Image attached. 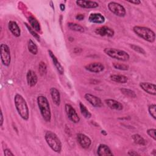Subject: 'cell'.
<instances>
[{
  "mask_svg": "<svg viewBox=\"0 0 156 156\" xmlns=\"http://www.w3.org/2000/svg\"><path fill=\"white\" fill-rule=\"evenodd\" d=\"M14 103L16 111L20 117L25 121L28 120L29 118V110L24 98L21 94L17 93L14 96Z\"/></svg>",
  "mask_w": 156,
  "mask_h": 156,
  "instance_id": "obj_1",
  "label": "cell"
},
{
  "mask_svg": "<svg viewBox=\"0 0 156 156\" xmlns=\"http://www.w3.org/2000/svg\"><path fill=\"white\" fill-rule=\"evenodd\" d=\"M37 102L43 118L45 121L50 122L51 120V111L48 99L44 96L40 95L37 97Z\"/></svg>",
  "mask_w": 156,
  "mask_h": 156,
  "instance_id": "obj_2",
  "label": "cell"
},
{
  "mask_svg": "<svg viewBox=\"0 0 156 156\" xmlns=\"http://www.w3.org/2000/svg\"><path fill=\"white\" fill-rule=\"evenodd\" d=\"M132 30L136 35L147 42L154 43L155 40V33L147 27L135 26Z\"/></svg>",
  "mask_w": 156,
  "mask_h": 156,
  "instance_id": "obj_3",
  "label": "cell"
},
{
  "mask_svg": "<svg viewBox=\"0 0 156 156\" xmlns=\"http://www.w3.org/2000/svg\"><path fill=\"white\" fill-rule=\"evenodd\" d=\"M44 139L49 147L55 152L60 153L62 151V144L57 135L52 131H47L44 135Z\"/></svg>",
  "mask_w": 156,
  "mask_h": 156,
  "instance_id": "obj_4",
  "label": "cell"
},
{
  "mask_svg": "<svg viewBox=\"0 0 156 156\" xmlns=\"http://www.w3.org/2000/svg\"><path fill=\"white\" fill-rule=\"evenodd\" d=\"M104 52L110 57L119 61L126 62L130 58V55L127 52L119 49L106 48L104 49Z\"/></svg>",
  "mask_w": 156,
  "mask_h": 156,
  "instance_id": "obj_5",
  "label": "cell"
},
{
  "mask_svg": "<svg viewBox=\"0 0 156 156\" xmlns=\"http://www.w3.org/2000/svg\"><path fill=\"white\" fill-rule=\"evenodd\" d=\"M108 10L114 15L119 17H124L126 15V9L121 4L111 1L107 5Z\"/></svg>",
  "mask_w": 156,
  "mask_h": 156,
  "instance_id": "obj_6",
  "label": "cell"
},
{
  "mask_svg": "<svg viewBox=\"0 0 156 156\" xmlns=\"http://www.w3.org/2000/svg\"><path fill=\"white\" fill-rule=\"evenodd\" d=\"M1 60L5 66H9L11 62V55L9 47L4 43L1 44Z\"/></svg>",
  "mask_w": 156,
  "mask_h": 156,
  "instance_id": "obj_7",
  "label": "cell"
},
{
  "mask_svg": "<svg viewBox=\"0 0 156 156\" xmlns=\"http://www.w3.org/2000/svg\"><path fill=\"white\" fill-rule=\"evenodd\" d=\"M65 110L67 116L72 122L74 123H77L80 121V117L71 105L66 104L65 105Z\"/></svg>",
  "mask_w": 156,
  "mask_h": 156,
  "instance_id": "obj_8",
  "label": "cell"
},
{
  "mask_svg": "<svg viewBox=\"0 0 156 156\" xmlns=\"http://www.w3.org/2000/svg\"><path fill=\"white\" fill-rule=\"evenodd\" d=\"M76 139L80 146L83 149H88L91 144V139L86 135L79 133L76 135Z\"/></svg>",
  "mask_w": 156,
  "mask_h": 156,
  "instance_id": "obj_9",
  "label": "cell"
},
{
  "mask_svg": "<svg viewBox=\"0 0 156 156\" xmlns=\"http://www.w3.org/2000/svg\"><path fill=\"white\" fill-rule=\"evenodd\" d=\"M95 33L101 37H112L115 34V31L113 29L107 26H103L99 27L95 29Z\"/></svg>",
  "mask_w": 156,
  "mask_h": 156,
  "instance_id": "obj_10",
  "label": "cell"
},
{
  "mask_svg": "<svg viewBox=\"0 0 156 156\" xmlns=\"http://www.w3.org/2000/svg\"><path fill=\"white\" fill-rule=\"evenodd\" d=\"M84 98L87 101L94 107H101L103 105L101 99L96 96L87 93L85 94Z\"/></svg>",
  "mask_w": 156,
  "mask_h": 156,
  "instance_id": "obj_11",
  "label": "cell"
},
{
  "mask_svg": "<svg viewBox=\"0 0 156 156\" xmlns=\"http://www.w3.org/2000/svg\"><path fill=\"white\" fill-rule=\"evenodd\" d=\"M104 65L101 62L90 63L85 66V69L86 70L94 73H98L102 72V71H104Z\"/></svg>",
  "mask_w": 156,
  "mask_h": 156,
  "instance_id": "obj_12",
  "label": "cell"
},
{
  "mask_svg": "<svg viewBox=\"0 0 156 156\" xmlns=\"http://www.w3.org/2000/svg\"><path fill=\"white\" fill-rule=\"evenodd\" d=\"M140 88L144 90L146 93L155 96L156 95V85L154 83L151 82H142L139 84Z\"/></svg>",
  "mask_w": 156,
  "mask_h": 156,
  "instance_id": "obj_13",
  "label": "cell"
},
{
  "mask_svg": "<svg viewBox=\"0 0 156 156\" xmlns=\"http://www.w3.org/2000/svg\"><path fill=\"white\" fill-rule=\"evenodd\" d=\"M76 4L80 7L84 9H95L99 6L98 3L93 1H76Z\"/></svg>",
  "mask_w": 156,
  "mask_h": 156,
  "instance_id": "obj_14",
  "label": "cell"
},
{
  "mask_svg": "<svg viewBox=\"0 0 156 156\" xmlns=\"http://www.w3.org/2000/svg\"><path fill=\"white\" fill-rule=\"evenodd\" d=\"M106 105L112 110H115L118 111L122 110L123 109V105L118 101L112 99H105L104 101Z\"/></svg>",
  "mask_w": 156,
  "mask_h": 156,
  "instance_id": "obj_15",
  "label": "cell"
},
{
  "mask_svg": "<svg viewBox=\"0 0 156 156\" xmlns=\"http://www.w3.org/2000/svg\"><path fill=\"white\" fill-rule=\"evenodd\" d=\"M26 80L27 85L29 87H34L36 85L38 82L37 75L34 71L29 70L26 74Z\"/></svg>",
  "mask_w": 156,
  "mask_h": 156,
  "instance_id": "obj_16",
  "label": "cell"
},
{
  "mask_svg": "<svg viewBox=\"0 0 156 156\" xmlns=\"http://www.w3.org/2000/svg\"><path fill=\"white\" fill-rule=\"evenodd\" d=\"M105 20V17L100 13H92L88 16L89 21L92 23L103 24Z\"/></svg>",
  "mask_w": 156,
  "mask_h": 156,
  "instance_id": "obj_17",
  "label": "cell"
},
{
  "mask_svg": "<svg viewBox=\"0 0 156 156\" xmlns=\"http://www.w3.org/2000/svg\"><path fill=\"white\" fill-rule=\"evenodd\" d=\"M48 54H49L50 57L51 58L52 63H53L54 66L55 67L57 71H58V73L61 75L63 74L64 73V68L62 66V65L60 63V62H58L56 56L54 54L53 52L51 50H48Z\"/></svg>",
  "mask_w": 156,
  "mask_h": 156,
  "instance_id": "obj_18",
  "label": "cell"
},
{
  "mask_svg": "<svg viewBox=\"0 0 156 156\" xmlns=\"http://www.w3.org/2000/svg\"><path fill=\"white\" fill-rule=\"evenodd\" d=\"M97 154L99 156L113 155L110 147L105 144H100L97 149Z\"/></svg>",
  "mask_w": 156,
  "mask_h": 156,
  "instance_id": "obj_19",
  "label": "cell"
},
{
  "mask_svg": "<svg viewBox=\"0 0 156 156\" xmlns=\"http://www.w3.org/2000/svg\"><path fill=\"white\" fill-rule=\"evenodd\" d=\"M49 91L53 102L55 105L59 106L61 102L60 94L59 91L55 87H51L49 90Z\"/></svg>",
  "mask_w": 156,
  "mask_h": 156,
  "instance_id": "obj_20",
  "label": "cell"
},
{
  "mask_svg": "<svg viewBox=\"0 0 156 156\" xmlns=\"http://www.w3.org/2000/svg\"><path fill=\"white\" fill-rule=\"evenodd\" d=\"M8 28L15 37H19L21 35V29L16 22L10 21L8 24Z\"/></svg>",
  "mask_w": 156,
  "mask_h": 156,
  "instance_id": "obj_21",
  "label": "cell"
},
{
  "mask_svg": "<svg viewBox=\"0 0 156 156\" xmlns=\"http://www.w3.org/2000/svg\"><path fill=\"white\" fill-rule=\"evenodd\" d=\"M110 78L112 81L120 83H125L128 81L127 77L122 74H112Z\"/></svg>",
  "mask_w": 156,
  "mask_h": 156,
  "instance_id": "obj_22",
  "label": "cell"
},
{
  "mask_svg": "<svg viewBox=\"0 0 156 156\" xmlns=\"http://www.w3.org/2000/svg\"><path fill=\"white\" fill-rule=\"evenodd\" d=\"M29 23L32 28L36 32H40L41 30V26L38 20L33 16H30L28 18Z\"/></svg>",
  "mask_w": 156,
  "mask_h": 156,
  "instance_id": "obj_23",
  "label": "cell"
},
{
  "mask_svg": "<svg viewBox=\"0 0 156 156\" xmlns=\"http://www.w3.org/2000/svg\"><path fill=\"white\" fill-rule=\"evenodd\" d=\"M131 136H132V138L133 139L135 143H136L138 145H141V146H146V145L147 142H146V140L140 134L135 133V134L132 135Z\"/></svg>",
  "mask_w": 156,
  "mask_h": 156,
  "instance_id": "obj_24",
  "label": "cell"
},
{
  "mask_svg": "<svg viewBox=\"0 0 156 156\" xmlns=\"http://www.w3.org/2000/svg\"><path fill=\"white\" fill-rule=\"evenodd\" d=\"M27 48L29 51L33 55H37L38 53V48L36 44L31 40L29 39L27 42Z\"/></svg>",
  "mask_w": 156,
  "mask_h": 156,
  "instance_id": "obj_25",
  "label": "cell"
},
{
  "mask_svg": "<svg viewBox=\"0 0 156 156\" xmlns=\"http://www.w3.org/2000/svg\"><path fill=\"white\" fill-rule=\"evenodd\" d=\"M68 27L71 30L79 32H84V31H85L84 28L82 26H80L77 23H72V22L68 23Z\"/></svg>",
  "mask_w": 156,
  "mask_h": 156,
  "instance_id": "obj_26",
  "label": "cell"
},
{
  "mask_svg": "<svg viewBox=\"0 0 156 156\" xmlns=\"http://www.w3.org/2000/svg\"><path fill=\"white\" fill-rule=\"evenodd\" d=\"M119 90L121 92V93L123 94L126 97H129L130 98H135L136 97L135 92L132 90L126 88H121L119 89Z\"/></svg>",
  "mask_w": 156,
  "mask_h": 156,
  "instance_id": "obj_27",
  "label": "cell"
},
{
  "mask_svg": "<svg viewBox=\"0 0 156 156\" xmlns=\"http://www.w3.org/2000/svg\"><path fill=\"white\" fill-rule=\"evenodd\" d=\"M79 107H80V110L81 112V114L84 116V118L87 119H89L91 117V113L89 112V110L87 108L85 105L82 104V102L79 103Z\"/></svg>",
  "mask_w": 156,
  "mask_h": 156,
  "instance_id": "obj_28",
  "label": "cell"
},
{
  "mask_svg": "<svg viewBox=\"0 0 156 156\" xmlns=\"http://www.w3.org/2000/svg\"><path fill=\"white\" fill-rule=\"evenodd\" d=\"M24 24H25V26H26V27H27L28 31L32 34V35L38 41H40V37L39 35L36 32V31H35V30H34V29L32 28V27H31L30 26H29L27 23H24Z\"/></svg>",
  "mask_w": 156,
  "mask_h": 156,
  "instance_id": "obj_29",
  "label": "cell"
},
{
  "mask_svg": "<svg viewBox=\"0 0 156 156\" xmlns=\"http://www.w3.org/2000/svg\"><path fill=\"white\" fill-rule=\"evenodd\" d=\"M38 71L41 76H44L47 73V66L44 62H40L38 65Z\"/></svg>",
  "mask_w": 156,
  "mask_h": 156,
  "instance_id": "obj_30",
  "label": "cell"
},
{
  "mask_svg": "<svg viewBox=\"0 0 156 156\" xmlns=\"http://www.w3.org/2000/svg\"><path fill=\"white\" fill-rule=\"evenodd\" d=\"M113 66L115 69L121 70V71H127L129 68V66L128 65L124 64V63H114L113 64Z\"/></svg>",
  "mask_w": 156,
  "mask_h": 156,
  "instance_id": "obj_31",
  "label": "cell"
},
{
  "mask_svg": "<svg viewBox=\"0 0 156 156\" xmlns=\"http://www.w3.org/2000/svg\"><path fill=\"white\" fill-rule=\"evenodd\" d=\"M148 112L151 117L156 119V105L155 104H152L149 105Z\"/></svg>",
  "mask_w": 156,
  "mask_h": 156,
  "instance_id": "obj_32",
  "label": "cell"
},
{
  "mask_svg": "<svg viewBox=\"0 0 156 156\" xmlns=\"http://www.w3.org/2000/svg\"><path fill=\"white\" fill-rule=\"evenodd\" d=\"M130 47L133 51H135V52H138L139 54H143V55H145L146 54L145 50L143 48H141V47H140V46H139L138 45H136V44H130Z\"/></svg>",
  "mask_w": 156,
  "mask_h": 156,
  "instance_id": "obj_33",
  "label": "cell"
},
{
  "mask_svg": "<svg viewBox=\"0 0 156 156\" xmlns=\"http://www.w3.org/2000/svg\"><path fill=\"white\" fill-rule=\"evenodd\" d=\"M155 132H156V129H154V128H151V129H149L147 130V135L151 137L154 141L156 140V136H155Z\"/></svg>",
  "mask_w": 156,
  "mask_h": 156,
  "instance_id": "obj_34",
  "label": "cell"
},
{
  "mask_svg": "<svg viewBox=\"0 0 156 156\" xmlns=\"http://www.w3.org/2000/svg\"><path fill=\"white\" fill-rule=\"evenodd\" d=\"M4 154L5 156H13L14 154L12 153L10 149H5L4 151Z\"/></svg>",
  "mask_w": 156,
  "mask_h": 156,
  "instance_id": "obj_35",
  "label": "cell"
},
{
  "mask_svg": "<svg viewBox=\"0 0 156 156\" xmlns=\"http://www.w3.org/2000/svg\"><path fill=\"white\" fill-rule=\"evenodd\" d=\"M84 18H85V16H84L83 14H80V13H79V14L76 15V19L77 20H79V21H82V20H83L84 19Z\"/></svg>",
  "mask_w": 156,
  "mask_h": 156,
  "instance_id": "obj_36",
  "label": "cell"
},
{
  "mask_svg": "<svg viewBox=\"0 0 156 156\" xmlns=\"http://www.w3.org/2000/svg\"><path fill=\"white\" fill-rule=\"evenodd\" d=\"M127 154H128L129 155H130V156L140 155V154H139L138 153H137L136 151H128Z\"/></svg>",
  "mask_w": 156,
  "mask_h": 156,
  "instance_id": "obj_37",
  "label": "cell"
},
{
  "mask_svg": "<svg viewBox=\"0 0 156 156\" xmlns=\"http://www.w3.org/2000/svg\"><path fill=\"white\" fill-rule=\"evenodd\" d=\"M128 2L135 4V5H139L141 4V1L140 0H134V1H127Z\"/></svg>",
  "mask_w": 156,
  "mask_h": 156,
  "instance_id": "obj_38",
  "label": "cell"
},
{
  "mask_svg": "<svg viewBox=\"0 0 156 156\" xmlns=\"http://www.w3.org/2000/svg\"><path fill=\"white\" fill-rule=\"evenodd\" d=\"M3 122H4V116H3L2 112V110H1V120H0V126H1V127L2 126Z\"/></svg>",
  "mask_w": 156,
  "mask_h": 156,
  "instance_id": "obj_39",
  "label": "cell"
},
{
  "mask_svg": "<svg viewBox=\"0 0 156 156\" xmlns=\"http://www.w3.org/2000/svg\"><path fill=\"white\" fill-rule=\"evenodd\" d=\"M82 51V49H81V48H75L74 49V53H80V52H81V51Z\"/></svg>",
  "mask_w": 156,
  "mask_h": 156,
  "instance_id": "obj_40",
  "label": "cell"
},
{
  "mask_svg": "<svg viewBox=\"0 0 156 156\" xmlns=\"http://www.w3.org/2000/svg\"><path fill=\"white\" fill-rule=\"evenodd\" d=\"M60 9L62 11H64L65 9V5L64 4H60Z\"/></svg>",
  "mask_w": 156,
  "mask_h": 156,
  "instance_id": "obj_41",
  "label": "cell"
},
{
  "mask_svg": "<svg viewBox=\"0 0 156 156\" xmlns=\"http://www.w3.org/2000/svg\"><path fill=\"white\" fill-rule=\"evenodd\" d=\"M101 133H102V135H105V136L107 135V132H106L105 130H101Z\"/></svg>",
  "mask_w": 156,
  "mask_h": 156,
  "instance_id": "obj_42",
  "label": "cell"
},
{
  "mask_svg": "<svg viewBox=\"0 0 156 156\" xmlns=\"http://www.w3.org/2000/svg\"><path fill=\"white\" fill-rule=\"evenodd\" d=\"M151 154L153 155L154 156H155V155H156V150H155V149H154V150L152 151V152H151Z\"/></svg>",
  "mask_w": 156,
  "mask_h": 156,
  "instance_id": "obj_43",
  "label": "cell"
},
{
  "mask_svg": "<svg viewBox=\"0 0 156 156\" xmlns=\"http://www.w3.org/2000/svg\"><path fill=\"white\" fill-rule=\"evenodd\" d=\"M50 4H51V7L52 8L53 10H54V5H53V2H52V1H50Z\"/></svg>",
  "mask_w": 156,
  "mask_h": 156,
  "instance_id": "obj_44",
  "label": "cell"
}]
</instances>
